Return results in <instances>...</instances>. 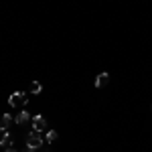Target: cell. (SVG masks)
<instances>
[{
	"label": "cell",
	"instance_id": "10",
	"mask_svg": "<svg viewBox=\"0 0 152 152\" xmlns=\"http://www.w3.org/2000/svg\"><path fill=\"white\" fill-rule=\"evenodd\" d=\"M4 134H6V130H4V128H0V140L4 138Z\"/></svg>",
	"mask_w": 152,
	"mask_h": 152
},
{
	"label": "cell",
	"instance_id": "3",
	"mask_svg": "<svg viewBox=\"0 0 152 152\" xmlns=\"http://www.w3.org/2000/svg\"><path fill=\"white\" fill-rule=\"evenodd\" d=\"M31 122H33V130H35V132H47V120L43 116L31 118Z\"/></svg>",
	"mask_w": 152,
	"mask_h": 152
},
{
	"label": "cell",
	"instance_id": "12",
	"mask_svg": "<svg viewBox=\"0 0 152 152\" xmlns=\"http://www.w3.org/2000/svg\"><path fill=\"white\" fill-rule=\"evenodd\" d=\"M150 110H152V107H150Z\"/></svg>",
	"mask_w": 152,
	"mask_h": 152
},
{
	"label": "cell",
	"instance_id": "1",
	"mask_svg": "<svg viewBox=\"0 0 152 152\" xmlns=\"http://www.w3.org/2000/svg\"><path fill=\"white\" fill-rule=\"evenodd\" d=\"M26 102H28V95L23 94V91H14V94H10V97H8V105H10V107H24Z\"/></svg>",
	"mask_w": 152,
	"mask_h": 152
},
{
	"label": "cell",
	"instance_id": "11",
	"mask_svg": "<svg viewBox=\"0 0 152 152\" xmlns=\"http://www.w3.org/2000/svg\"><path fill=\"white\" fill-rule=\"evenodd\" d=\"M4 152H18V150H14V148H6Z\"/></svg>",
	"mask_w": 152,
	"mask_h": 152
},
{
	"label": "cell",
	"instance_id": "6",
	"mask_svg": "<svg viewBox=\"0 0 152 152\" xmlns=\"http://www.w3.org/2000/svg\"><path fill=\"white\" fill-rule=\"evenodd\" d=\"M59 138V134L55 132V130H47V136H45V142H49V144H55Z\"/></svg>",
	"mask_w": 152,
	"mask_h": 152
},
{
	"label": "cell",
	"instance_id": "8",
	"mask_svg": "<svg viewBox=\"0 0 152 152\" xmlns=\"http://www.w3.org/2000/svg\"><path fill=\"white\" fill-rule=\"evenodd\" d=\"M10 124H12V116H10V114H4V116L0 118V128L6 130L8 126H10Z\"/></svg>",
	"mask_w": 152,
	"mask_h": 152
},
{
	"label": "cell",
	"instance_id": "2",
	"mask_svg": "<svg viewBox=\"0 0 152 152\" xmlns=\"http://www.w3.org/2000/svg\"><path fill=\"white\" fill-rule=\"evenodd\" d=\"M43 136H41V132H28V136H26V146L28 148H35V150H39L41 146H43Z\"/></svg>",
	"mask_w": 152,
	"mask_h": 152
},
{
	"label": "cell",
	"instance_id": "5",
	"mask_svg": "<svg viewBox=\"0 0 152 152\" xmlns=\"http://www.w3.org/2000/svg\"><path fill=\"white\" fill-rule=\"evenodd\" d=\"M28 120H31V116H28V112H26V110H20V112L16 114V118H14V122H16L18 126H23V124H26Z\"/></svg>",
	"mask_w": 152,
	"mask_h": 152
},
{
	"label": "cell",
	"instance_id": "4",
	"mask_svg": "<svg viewBox=\"0 0 152 152\" xmlns=\"http://www.w3.org/2000/svg\"><path fill=\"white\" fill-rule=\"evenodd\" d=\"M107 83H110V73H99V75L95 77V87H97V89L105 87Z\"/></svg>",
	"mask_w": 152,
	"mask_h": 152
},
{
	"label": "cell",
	"instance_id": "9",
	"mask_svg": "<svg viewBox=\"0 0 152 152\" xmlns=\"http://www.w3.org/2000/svg\"><path fill=\"white\" fill-rule=\"evenodd\" d=\"M0 146H4V148H12V136L8 134V132H6V134H4V138L0 140Z\"/></svg>",
	"mask_w": 152,
	"mask_h": 152
},
{
	"label": "cell",
	"instance_id": "7",
	"mask_svg": "<svg viewBox=\"0 0 152 152\" xmlns=\"http://www.w3.org/2000/svg\"><path fill=\"white\" fill-rule=\"evenodd\" d=\"M41 91H43V85H41L39 81H33L31 85H28V94H37L39 95Z\"/></svg>",
	"mask_w": 152,
	"mask_h": 152
}]
</instances>
